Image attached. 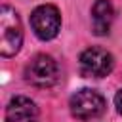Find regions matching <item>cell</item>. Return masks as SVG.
I'll list each match as a JSON object with an SVG mask.
<instances>
[{
  "mask_svg": "<svg viewBox=\"0 0 122 122\" xmlns=\"http://www.w3.org/2000/svg\"><path fill=\"white\" fill-rule=\"evenodd\" d=\"M30 27L40 40H51L61 29V13L53 4H42L30 13Z\"/></svg>",
  "mask_w": 122,
  "mask_h": 122,
  "instance_id": "4",
  "label": "cell"
},
{
  "mask_svg": "<svg viewBox=\"0 0 122 122\" xmlns=\"http://www.w3.org/2000/svg\"><path fill=\"white\" fill-rule=\"evenodd\" d=\"M23 42V27L17 11L10 6L0 8V53L11 57L19 51Z\"/></svg>",
  "mask_w": 122,
  "mask_h": 122,
  "instance_id": "1",
  "label": "cell"
},
{
  "mask_svg": "<svg viewBox=\"0 0 122 122\" xmlns=\"http://www.w3.org/2000/svg\"><path fill=\"white\" fill-rule=\"evenodd\" d=\"M114 10L111 0H95L92 6V29L97 36H105L111 30Z\"/></svg>",
  "mask_w": 122,
  "mask_h": 122,
  "instance_id": "7",
  "label": "cell"
},
{
  "mask_svg": "<svg viewBox=\"0 0 122 122\" xmlns=\"http://www.w3.org/2000/svg\"><path fill=\"white\" fill-rule=\"evenodd\" d=\"M114 105H116L118 112H122V90L116 92V95H114Z\"/></svg>",
  "mask_w": 122,
  "mask_h": 122,
  "instance_id": "8",
  "label": "cell"
},
{
  "mask_svg": "<svg viewBox=\"0 0 122 122\" xmlns=\"http://www.w3.org/2000/svg\"><path fill=\"white\" fill-rule=\"evenodd\" d=\"M25 78L36 88H51L59 80V67L51 55L38 53L25 67Z\"/></svg>",
  "mask_w": 122,
  "mask_h": 122,
  "instance_id": "2",
  "label": "cell"
},
{
  "mask_svg": "<svg viewBox=\"0 0 122 122\" xmlns=\"http://www.w3.org/2000/svg\"><path fill=\"white\" fill-rule=\"evenodd\" d=\"M71 112L74 118L78 120H92L103 114L105 111V99L99 92L92 90V88H82L76 93L71 95L69 101Z\"/></svg>",
  "mask_w": 122,
  "mask_h": 122,
  "instance_id": "3",
  "label": "cell"
},
{
  "mask_svg": "<svg viewBox=\"0 0 122 122\" xmlns=\"http://www.w3.org/2000/svg\"><path fill=\"white\" fill-rule=\"evenodd\" d=\"M80 72L88 78H103L111 74L114 67V57L105 48H88L80 53Z\"/></svg>",
  "mask_w": 122,
  "mask_h": 122,
  "instance_id": "5",
  "label": "cell"
},
{
  "mask_svg": "<svg viewBox=\"0 0 122 122\" xmlns=\"http://www.w3.org/2000/svg\"><path fill=\"white\" fill-rule=\"evenodd\" d=\"M38 107L32 99L25 95H15L6 107V122H36Z\"/></svg>",
  "mask_w": 122,
  "mask_h": 122,
  "instance_id": "6",
  "label": "cell"
}]
</instances>
